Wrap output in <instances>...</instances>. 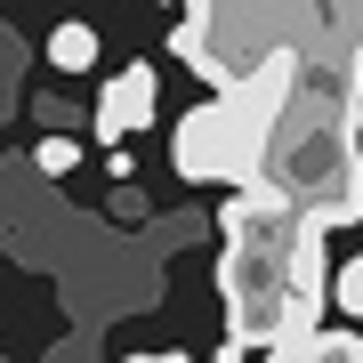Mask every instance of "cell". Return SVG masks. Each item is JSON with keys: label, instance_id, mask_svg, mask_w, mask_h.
I'll return each mask as SVG.
<instances>
[{"label": "cell", "instance_id": "obj_2", "mask_svg": "<svg viewBox=\"0 0 363 363\" xmlns=\"http://www.w3.org/2000/svg\"><path fill=\"white\" fill-rule=\"evenodd\" d=\"M226 259H218V291H226V347H291L315 339L323 315V226L283 210L274 194L242 186L218 210Z\"/></svg>", "mask_w": 363, "mask_h": 363}, {"label": "cell", "instance_id": "obj_6", "mask_svg": "<svg viewBox=\"0 0 363 363\" xmlns=\"http://www.w3.org/2000/svg\"><path fill=\"white\" fill-rule=\"evenodd\" d=\"M267 363H363V339H347V331H315V339H291V347H274Z\"/></svg>", "mask_w": 363, "mask_h": 363}, {"label": "cell", "instance_id": "obj_5", "mask_svg": "<svg viewBox=\"0 0 363 363\" xmlns=\"http://www.w3.org/2000/svg\"><path fill=\"white\" fill-rule=\"evenodd\" d=\"M154 113H162V97H154V65H121L113 81H105V97H97V138L121 154V138L154 130Z\"/></svg>", "mask_w": 363, "mask_h": 363}, {"label": "cell", "instance_id": "obj_4", "mask_svg": "<svg viewBox=\"0 0 363 363\" xmlns=\"http://www.w3.org/2000/svg\"><path fill=\"white\" fill-rule=\"evenodd\" d=\"M169 162L194 186H234V194H242L250 162H259V130H250V113L234 97H202L194 113H178V130H169Z\"/></svg>", "mask_w": 363, "mask_h": 363}, {"label": "cell", "instance_id": "obj_9", "mask_svg": "<svg viewBox=\"0 0 363 363\" xmlns=\"http://www.w3.org/2000/svg\"><path fill=\"white\" fill-rule=\"evenodd\" d=\"M130 363H186L178 347H145V355H130Z\"/></svg>", "mask_w": 363, "mask_h": 363}, {"label": "cell", "instance_id": "obj_8", "mask_svg": "<svg viewBox=\"0 0 363 363\" xmlns=\"http://www.w3.org/2000/svg\"><path fill=\"white\" fill-rule=\"evenodd\" d=\"M33 162H40V178H65V169H81V145L65 130H49V138L33 145Z\"/></svg>", "mask_w": 363, "mask_h": 363}, {"label": "cell", "instance_id": "obj_7", "mask_svg": "<svg viewBox=\"0 0 363 363\" xmlns=\"http://www.w3.org/2000/svg\"><path fill=\"white\" fill-rule=\"evenodd\" d=\"M49 65H57V73H89V65H97V33L81 25V16L49 33Z\"/></svg>", "mask_w": 363, "mask_h": 363}, {"label": "cell", "instance_id": "obj_3", "mask_svg": "<svg viewBox=\"0 0 363 363\" xmlns=\"http://www.w3.org/2000/svg\"><path fill=\"white\" fill-rule=\"evenodd\" d=\"M323 33H331V9H218V0H202V9H186V25L169 33V49L194 73L218 81V97H234L267 65H283L291 49H307V40H323Z\"/></svg>", "mask_w": 363, "mask_h": 363}, {"label": "cell", "instance_id": "obj_1", "mask_svg": "<svg viewBox=\"0 0 363 363\" xmlns=\"http://www.w3.org/2000/svg\"><path fill=\"white\" fill-rule=\"evenodd\" d=\"M234 105L259 130L250 186L315 226L363 218V25L331 9V33L267 65Z\"/></svg>", "mask_w": 363, "mask_h": 363}]
</instances>
